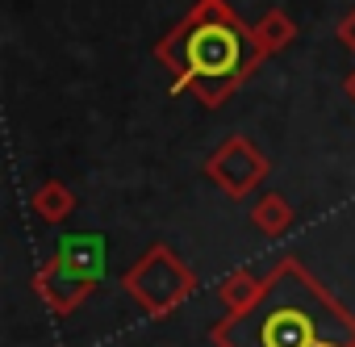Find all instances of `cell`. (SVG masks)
I'll list each match as a JSON object with an SVG mask.
<instances>
[{
  "instance_id": "obj_1",
  "label": "cell",
  "mask_w": 355,
  "mask_h": 347,
  "mask_svg": "<svg viewBox=\"0 0 355 347\" xmlns=\"http://www.w3.org/2000/svg\"><path fill=\"white\" fill-rule=\"evenodd\" d=\"M222 347H355V322L293 264L263 297L218 330Z\"/></svg>"
},
{
  "instance_id": "obj_2",
  "label": "cell",
  "mask_w": 355,
  "mask_h": 347,
  "mask_svg": "<svg viewBox=\"0 0 355 347\" xmlns=\"http://www.w3.org/2000/svg\"><path fill=\"white\" fill-rule=\"evenodd\" d=\"M159 55L180 71V84H193L209 101H218L247 71L251 38L222 9V0H201V5L193 9V17L163 42Z\"/></svg>"
}]
</instances>
